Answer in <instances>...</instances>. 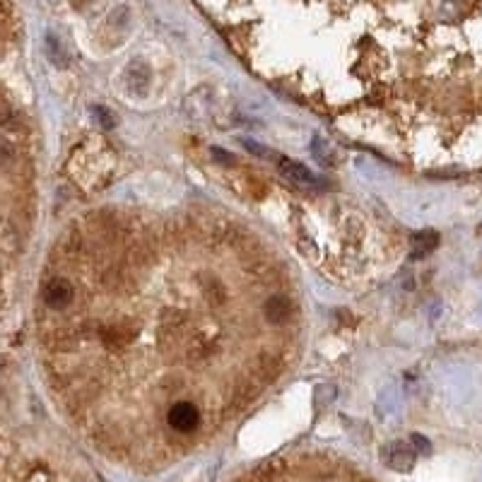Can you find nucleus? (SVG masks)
I'll return each instance as SVG.
<instances>
[{"instance_id":"obj_1","label":"nucleus","mask_w":482,"mask_h":482,"mask_svg":"<svg viewBox=\"0 0 482 482\" xmlns=\"http://www.w3.org/2000/svg\"><path fill=\"white\" fill-rule=\"evenodd\" d=\"M164 422L174 437L188 439L203 429V410H200V405L193 403V400H186V398L174 400V403L166 407Z\"/></svg>"},{"instance_id":"obj_2","label":"nucleus","mask_w":482,"mask_h":482,"mask_svg":"<svg viewBox=\"0 0 482 482\" xmlns=\"http://www.w3.org/2000/svg\"><path fill=\"white\" fill-rule=\"evenodd\" d=\"M42 302L51 311H66L75 302V285L66 278H49L42 285Z\"/></svg>"},{"instance_id":"obj_3","label":"nucleus","mask_w":482,"mask_h":482,"mask_svg":"<svg viewBox=\"0 0 482 482\" xmlns=\"http://www.w3.org/2000/svg\"><path fill=\"white\" fill-rule=\"evenodd\" d=\"M415 456L417 451L410 444H405V441H393V444H388L383 449V461L388 463V468L398 470V473H405V470L415 466Z\"/></svg>"},{"instance_id":"obj_4","label":"nucleus","mask_w":482,"mask_h":482,"mask_svg":"<svg viewBox=\"0 0 482 482\" xmlns=\"http://www.w3.org/2000/svg\"><path fill=\"white\" fill-rule=\"evenodd\" d=\"M275 162L280 164V171H283L290 181L302 183V186H314V183H321L319 176L314 174V171H309L307 166H302L299 162H292V159H287V157H278V154H275Z\"/></svg>"},{"instance_id":"obj_5","label":"nucleus","mask_w":482,"mask_h":482,"mask_svg":"<svg viewBox=\"0 0 482 482\" xmlns=\"http://www.w3.org/2000/svg\"><path fill=\"white\" fill-rule=\"evenodd\" d=\"M439 244V234L437 232H420L412 237V246H415V258H420L424 254H429V251L434 249V246Z\"/></svg>"},{"instance_id":"obj_6","label":"nucleus","mask_w":482,"mask_h":482,"mask_svg":"<svg viewBox=\"0 0 482 482\" xmlns=\"http://www.w3.org/2000/svg\"><path fill=\"white\" fill-rule=\"evenodd\" d=\"M46 49H49V56H51V61H54L56 66H66V54H63V46H61V42H56L54 34H49V37H46Z\"/></svg>"},{"instance_id":"obj_7","label":"nucleus","mask_w":482,"mask_h":482,"mask_svg":"<svg viewBox=\"0 0 482 482\" xmlns=\"http://www.w3.org/2000/svg\"><path fill=\"white\" fill-rule=\"evenodd\" d=\"M412 444H415V451L417 453H429L432 451V446H429V441L420 437V434H412Z\"/></svg>"},{"instance_id":"obj_8","label":"nucleus","mask_w":482,"mask_h":482,"mask_svg":"<svg viewBox=\"0 0 482 482\" xmlns=\"http://www.w3.org/2000/svg\"><path fill=\"white\" fill-rule=\"evenodd\" d=\"M94 116L101 121V125H104V128H111V125H113V121H111V116L106 113V109H104V106H97V109H94Z\"/></svg>"},{"instance_id":"obj_9","label":"nucleus","mask_w":482,"mask_h":482,"mask_svg":"<svg viewBox=\"0 0 482 482\" xmlns=\"http://www.w3.org/2000/svg\"><path fill=\"white\" fill-rule=\"evenodd\" d=\"M212 157H215L217 162H222V164H234L232 154H227L225 150H220V147H212Z\"/></svg>"},{"instance_id":"obj_10","label":"nucleus","mask_w":482,"mask_h":482,"mask_svg":"<svg viewBox=\"0 0 482 482\" xmlns=\"http://www.w3.org/2000/svg\"><path fill=\"white\" fill-rule=\"evenodd\" d=\"M49 3H51V5H56V3H61V0H49Z\"/></svg>"}]
</instances>
